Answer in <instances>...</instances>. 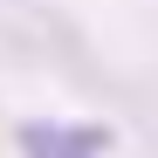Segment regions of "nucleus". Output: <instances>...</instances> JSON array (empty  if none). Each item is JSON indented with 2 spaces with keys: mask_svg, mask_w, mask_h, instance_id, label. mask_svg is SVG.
Wrapping results in <instances>:
<instances>
[{
  "mask_svg": "<svg viewBox=\"0 0 158 158\" xmlns=\"http://www.w3.org/2000/svg\"><path fill=\"white\" fill-rule=\"evenodd\" d=\"M14 144H21V158H103L117 144V131L96 117H21Z\"/></svg>",
  "mask_w": 158,
  "mask_h": 158,
  "instance_id": "nucleus-1",
  "label": "nucleus"
}]
</instances>
